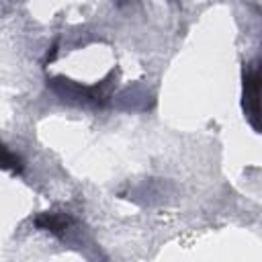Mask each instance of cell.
Instances as JSON below:
<instances>
[{
	"mask_svg": "<svg viewBox=\"0 0 262 262\" xmlns=\"http://www.w3.org/2000/svg\"><path fill=\"white\" fill-rule=\"evenodd\" d=\"M37 225H41V227H45V229H49L53 233H61L66 229V225H68V219L57 217V215H45V217L37 219Z\"/></svg>",
	"mask_w": 262,
	"mask_h": 262,
	"instance_id": "cell-1",
	"label": "cell"
}]
</instances>
